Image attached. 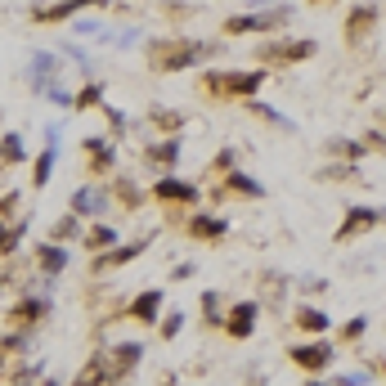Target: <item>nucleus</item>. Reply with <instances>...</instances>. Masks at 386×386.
Listing matches in <instances>:
<instances>
[{"label": "nucleus", "mask_w": 386, "mask_h": 386, "mask_svg": "<svg viewBox=\"0 0 386 386\" xmlns=\"http://www.w3.org/2000/svg\"><path fill=\"white\" fill-rule=\"evenodd\" d=\"M292 364H297V369H306V373H324L328 369V364H333V342H328V337H324V342H301V346H292Z\"/></svg>", "instance_id": "nucleus-1"}, {"label": "nucleus", "mask_w": 386, "mask_h": 386, "mask_svg": "<svg viewBox=\"0 0 386 386\" xmlns=\"http://www.w3.org/2000/svg\"><path fill=\"white\" fill-rule=\"evenodd\" d=\"M256 319H261V306H256V301H238V306L225 315V333H229L234 342H247V337L256 333Z\"/></svg>", "instance_id": "nucleus-2"}, {"label": "nucleus", "mask_w": 386, "mask_h": 386, "mask_svg": "<svg viewBox=\"0 0 386 386\" xmlns=\"http://www.w3.org/2000/svg\"><path fill=\"white\" fill-rule=\"evenodd\" d=\"M139 355H144V346H139V342H121L117 351H112L108 360H103V373H108V386L126 378V373H130V369H135V364H139Z\"/></svg>", "instance_id": "nucleus-3"}, {"label": "nucleus", "mask_w": 386, "mask_h": 386, "mask_svg": "<svg viewBox=\"0 0 386 386\" xmlns=\"http://www.w3.org/2000/svg\"><path fill=\"white\" fill-rule=\"evenodd\" d=\"M261 81H265V72H216L211 86L225 90V95H256Z\"/></svg>", "instance_id": "nucleus-4"}, {"label": "nucleus", "mask_w": 386, "mask_h": 386, "mask_svg": "<svg viewBox=\"0 0 386 386\" xmlns=\"http://www.w3.org/2000/svg\"><path fill=\"white\" fill-rule=\"evenodd\" d=\"M315 50H319L315 41H279V45H265V50H261V59H265V63H274V59H283V63H306V59H315Z\"/></svg>", "instance_id": "nucleus-5"}, {"label": "nucleus", "mask_w": 386, "mask_h": 386, "mask_svg": "<svg viewBox=\"0 0 386 386\" xmlns=\"http://www.w3.org/2000/svg\"><path fill=\"white\" fill-rule=\"evenodd\" d=\"M382 220V211L378 207H351V216H346V225L337 229V243H351L355 234H364V229H373V225Z\"/></svg>", "instance_id": "nucleus-6"}, {"label": "nucleus", "mask_w": 386, "mask_h": 386, "mask_svg": "<svg viewBox=\"0 0 386 386\" xmlns=\"http://www.w3.org/2000/svg\"><path fill=\"white\" fill-rule=\"evenodd\" d=\"M283 9H279V14H238V18H229V23H225V32L229 36H247V32H265V27H274V23H283Z\"/></svg>", "instance_id": "nucleus-7"}, {"label": "nucleus", "mask_w": 386, "mask_h": 386, "mask_svg": "<svg viewBox=\"0 0 386 386\" xmlns=\"http://www.w3.org/2000/svg\"><path fill=\"white\" fill-rule=\"evenodd\" d=\"M153 198H157V202H198V189H193V184H184V180H157Z\"/></svg>", "instance_id": "nucleus-8"}, {"label": "nucleus", "mask_w": 386, "mask_h": 386, "mask_svg": "<svg viewBox=\"0 0 386 386\" xmlns=\"http://www.w3.org/2000/svg\"><path fill=\"white\" fill-rule=\"evenodd\" d=\"M297 328H306V333H315V337H328V333H333V315L306 306V310H297Z\"/></svg>", "instance_id": "nucleus-9"}, {"label": "nucleus", "mask_w": 386, "mask_h": 386, "mask_svg": "<svg viewBox=\"0 0 386 386\" xmlns=\"http://www.w3.org/2000/svg\"><path fill=\"white\" fill-rule=\"evenodd\" d=\"M157 310H162V292H139L135 297V306H130V319H139V324H153L157 319Z\"/></svg>", "instance_id": "nucleus-10"}, {"label": "nucleus", "mask_w": 386, "mask_h": 386, "mask_svg": "<svg viewBox=\"0 0 386 386\" xmlns=\"http://www.w3.org/2000/svg\"><path fill=\"white\" fill-rule=\"evenodd\" d=\"M103 202H108V198H103L99 189H81V193H72V211H81V216H99Z\"/></svg>", "instance_id": "nucleus-11"}, {"label": "nucleus", "mask_w": 386, "mask_h": 386, "mask_svg": "<svg viewBox=\"0 0 386 386\" xmlns=\"http://www.w3.org/2000/svg\"><path fill=\"white\" fill-rule=\"evenodd\" d=\"M373 23H378V5H355V9H351V18H346V27H351V36L369 32Z\"/></svg>", "instance_id": "nucleus-12"}, {"label": "nucleus", "mask_w": 386, "mask_h": 386, "mask_svg": "<svg viewBox=\"0 0 386 386\" xmlns=\"http://www.w3.org/2000/svg\"><path fill=\"white\" fill-rule=\"evenodd\" d=\"M189 234L193 238H225V220H216V216H193Z\"/></svg>", "instance_id": "nucleus-13"}, {"label": "nucleus", "mask_w": 386, "mask_h": 386, "mask_svg": "<svg viewBox=\"0 0 386 386\" xmlns=\"http://www.w3.org/2000/svg\"><path fill=\"white\" fill-rule=\"evenodd\" d=\"M36 261L45 265V274H63V265H68V252H63V247H41V252H36Z\"/></svg>", "instance_id": "nucleus-14"}, {"label": "nucleus", "mask_w": 386, "mask_h": 386, "mask_svg": "<svg viewBox=\"0 0 386 386\" xmlns=\"http://www.w3.org/2000/svg\"><path fill=\"white\" fill-rule=\"evenodd\" d=\"M148 243H130V247H117V252H108V256L99 261V270H112V265H126V261H135L139 252H144Z\"/></svg>", "instance_id": "nucleus-15"}, {"label": "nucleus", "mask_w": 386, "mask_h": 386, "mask_svg": "<svg viewBox=\"0 0 386 386\" xmlns=\"http://www.w3.org/2000/svg\"><path fill=\"white\" fill-rule=\"evenodd\" d=\"M175 153H180V144H175V139H166V144H153V148H148V162L171 166V162H175Z\"/></svg>", "instance_id": "nucleus-16"}, {"label": "nucleus", "mask_w": 386, "mask_h": 386, "mask_svg": "<svg viewBox=\"0 0 386 386\" xmlns=\"http://www.w3.org/2000/svg\"><path fill=\"white\" fill-rule=\"evenodd\" d=\"M81 5H95V0H63V5L45 9V14H41V9H36V18H68V14H77Z\"/></svg>", "instance_id": "nucleus-17"}, {"label": "nucleus", "mask_w": 386, "mask_h": 386, "mask_svg": "<svg viewBox=\"0 0 386 386\" xmlns=\"http://www.w3.org/2000/svg\"><path fill=\"white\" fill-rule=\"evenodd\" d=\"M14 315H18V319H23V324H36V319H41V315H45V301H36V297H32V301H23V306H18V310H14Z\"/></svg>", "instance_id": "nucleus-18"}, {"label": "nucleus", "mask_w": 386, "mask_h": 386, "mask_svg": "<svg viewBox=\"0 0 386 386\" xmlns=\"http://www.w3.org/2000/svg\"><path fill=\"white\" fill-rule=\"evenodd\" d=\"M112 243H117V234H112V229H108V225H99V229H95V234H90V247H95V252H108V247H112Z\"/></svg>", "instance_id": "nucleus-19"}, {"label": "nucleus", "mask_w": 386, "mask_h": 386, "mask_svg": "<svg viewBox=\"0 0 386 386\" xmlns=\"http://www.w3.org/2000/svg\"><path fill=\"white\" fill-rule=\"evenodd\" d=\"M229 184H234L238 193H252V198H261V193H265L256 180H247V175H238V171H229Z\"/></svg>", "instance_id": "nucleus-20"}, {"label": "nucleus", "mask_w": 386, "mask_h": 386, "mask_svg": "<svg viewBox=\"0 0 386 386\" xmlns=\"http://www.w3.org/2000/svg\"><path fill=\"white\" fill-rule=\"evenodd\" d=\"M202 310H207V324H220V301H216V292H207V297H202Z\"/></svg>", "instance_id": "nucleus-21"}, {"label": "nucleus", "mask_w": 386, "mask_h": 386, "mask_svg": "<svg viewBox=\"0 0 386 386\" xmlns=\"http://www.w3.org/2000/svg\"><path fill=\"white\" fill-rule=\"evenodd\" d=\"M364 333H369V319H364V315H360V319H351V324L342 328V337H346V342H355V337H364Z\"/></svg>", "instance_id": "nucleus-22"}, {"label": "nucleus", "mask_w": 386, "mask_h": 386, "mask_svg": "<svg viewBox=\"0 0 386 386\" xmlns=\"http://www.w3.org/2000/svg\"><path fill=\"white\" fill-rule=\"evenodd\" d=\"M50 166H54V153H45V157H41V162H36V171H32V180H36V184H45V180H50Z\"/></svg>", "instance_id": "nucleus-23"}, {"label": "nucleus", "mask_w": 386, "mask_h": 386, "mask_svg": "<svg viewBox=\"0 0 386 386\" xmlns=\"http://www.w3.org/2000/svg\"><path fill=\"white\" fill-rule=\"evenodd\" d=\"M72 103H77V108H90V103H99V86H86V90H81V95L72 99Z\"/></svg>", "instance_id": "nucleus-24"}, {"label": "nucleus", "mask_w": 386, "mask_h": 386, "mask_svg": "<svg viewBox=\"0 0 386 386\" xmlns=\"http://www.w3.org/2000/svg\"><path fill=\"white\" fill-rule=\"evenodd\" d=\"M0 153H5V157H9V162H18V157H23V144H18V139H14V135H9V139H5V144H0Z\"/></svg>", "instance_id": "nucleus-25"}, {"label": "nucleus", "mask_w": 386, "mask_h": 386, "mask_svg": "<svg viewBox=\"0 0 386 386\" xmlns=\"http://www.w3.org/2000/svg\"><path fill=\"white\" fill-rule=\"evenodd\" d=\"M180 324H184V315H171V319H166V324H162V337H166V342H171V337L180 333Z\"/></svg>", "instance_id": "nucleus-26"}, {"label": "nucleus", "mask_w": 386, "mask_h": 386, "mask_svg": "<svg viewBox=\"0 0 386 386\" xmlns=\"http://www.w3.org/2000/svg\"><path fill=\"white\" fill-rule=\"evenodd\" d=\"M14 238H18V229H0V247H5V252L14 247Z\"/></svg>", "instance_id": "nucleus-27"}, {"label": "nucleus", "mask_w": 386, "mask_h": 386, "mask_svg": "<svg viewBox=\"0 0 386 386\" xmlns=\"http://www.w3.org/2000/svg\"><path fill=\"white\" fill-rule=\"evenodd\" d=\"M306 386H337V382H319V378H310V382H306Z\"/></svg>", "instance_id": "nucleus-28"}, {"label": "nucleus", "mask_w": 386, "mask_h": 386, "mask_svg": "<svg viewBox=\"0 0 386 386\" xmlns=\"http://www.w3.org/2000/svg\"><path fill=\"white\" fill-rule=\"evenodd\" d=\"M41 386H59V382H41Z\"/></svg>", "instance_id": "nucleus-29"}]
</instances>
